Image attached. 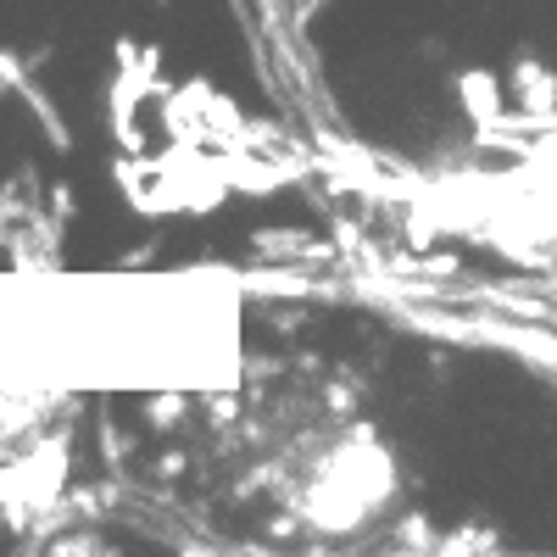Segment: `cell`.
<instances>
[{
    "mask_svg": "<svg viewBox=\"0 0 557 557\" xmlns=\"http://www.w3.org/2000/svg\"><path fill=\"white\" fill-rule=\"evenodd\" d=\"M457 107H462V117H469L474 128L496 123V117H502V78H496L491 67L457 73Z\"/></svg>",
    "mask_w": 557,
    "mask_h": 557,
    "instance_id": "cell-2",
    "label": "cell"
},
{
    "mask_svg": "<svg viewBox=\"0 0 557 557\" xmlns=\"http://www.w3.org/2000/svg\"><path fill=\"white\" fill-rule=\"evenodd\" d=\"M441 552H496V535L491 530H457V535H441Z\"/></svg>",
    "mask_w": 557,
    "mask_h": 557,
    "instance_id": "cell-5",
    "label": "cell"
},
{
    "mask_svg": "<svg viewBox=\"0 0 557 557\" xmlns=\"http://www.w3.org/2000/svg\"><path fill=\"white\" fill-rule=\"evenodd\" d=\"M157 469H162V474H184V457H178V451H162Z\"/></svg>",
    "mask_w": 557,
    "mask_h": 557,
    "instance_id": "cell-9",
    "label": "cell"
},
{
    "mask_svg": "<svg viewBox=\"0 0 557 557\" xmlns=\"http://www.w3.org/2000/svg\"><path fill=\"white\" fill-rule=\"evenodd\" d=\"M23 89H28V62L0 45V96H23Z\"/></svg>",
    "mask_w": 557,
    "mask_h": 557,
    "instance_id": "cell-4",
    "label": "cell"
},
{
    "mask_svg": "<svg viewBox=\"0 0 557 557\" xmlns=\"http://www.w3.org/2000/svg\"><path fill=\"white\" fill-rule=\"evenodd\" d=\"M513 101H519V112H530L541 123H557V73L535 57H519L513 62Z\"/></svg>",
    "mask_w": 557,
    "mask_h": 557,
    "instance_id": "cell-1",
    "label": "cell"
},
{
    "mask_svg": "<svg viewBox=\"0 0 557 557\" xmlns=\"http://www.w3.org/2000/svg\"><path fill=\"white\" fill-rule=\"evenodd\" d=\"M146 418H151V424H173V418H184V401H178V396H157V401L146 407Z\"/></svg>",
    "mask_w": 557,
    "mask_h": 557,
    "instance_id": "cell-6",
    "label": "cell"
},
{
    "mask_svg": "<svg viewBox=\"0 0 557 557\" xmlns=\"http://www.w3.org/2000/svg\"><path fill=\"white\" fill-rule=\"evenodd\" d=\"M23 101H28V112L39 117V128L51 134V151H67V146H73V134H67V123H62L57 101L45 96V89H34V78H28V89H23Z\"/></svg>",
    "mask_w": 557,
    "mask_h": 557,
    "instance_id": "cell-3",
    "label": "cell"
},
{
    "mask_svg": "<svg viewBox=\"0 0 557 557\" xmlns=\"http://www.w3.org/2000/svg\"><path fill=\"white\" fill-rule=\"evenodd\" d=\"M51 218H73V190H67V184H51Z\"/></svg>",
    "mask_w": 557,
    "mask_h": 557,
    "instance_id": "cell-7",
    "label": "cell"
},
{
    "mask_svg": "<svg viewBox=\"0 0 557 557\" xmlns=\"http://www.w3.org/2000/svg\"><path fill=\"white\" fill-rule=\"evenodd\" d=\"M323 7H330V0H301V7H296V28H307V23H312Z\"/></svg>",
    "mask_w": 557,
    "mask_h": 557,
    "instance_id": "cell-8",
    "label": "cell"
}]
</instances>
